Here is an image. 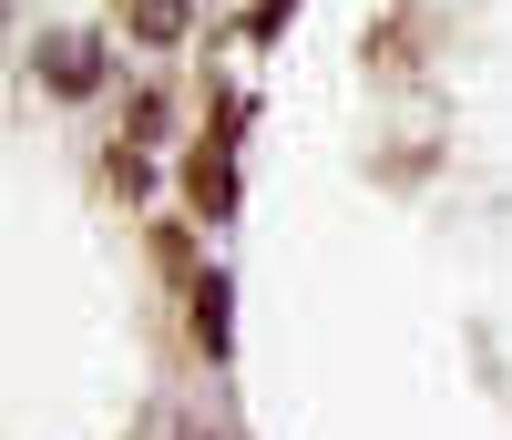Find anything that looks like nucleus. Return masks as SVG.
<instances>
[{"instance_id":"1","label":"nucleus","mask_w":512,"mask_h":440,"mask_svg":"<svg viewBox=\"0 0 512 440\" xmlns=\"http://www.w3.org/2000/svg\"><path fill=\"white\" fill-rule=\"evenodd\" d=\"M185 195H195V215H226V205H236V164H226V144H205V154L185 164Z\"/></svg>"},{"instance_id":"2","label":"nucleus","mask_w":512,"mask_h":440,"mask_svg":"<svg viewBox=\"0 0 512 440\" xmlns=\"http://www.w3.org/2000/svg\"><path fill=\"white\" fill-rule=\"evenodd\" d=\"M41 72H52L62 93H93V72H103V62H93V41H72V31H62L52 52H41Z\"/></svg>"},{"instance_id":"3","label":"nucleus","mask_w":512,"mask_h":440,"mask_svg":"<svg viewBox=\"0 0 512 440\" xmlns=\"http://www.w3.org/2000/svg\"><path fill=\"white\" fill-rule=\"evenodd\" d=\"M134 31L144 41H185V0H134Z\"/></svg>"},{"instance_id":"4","label":"nucleus","mask_w":512,"mask_h":440,"mask_svg":"<svg viewBox=\"0 0 512 440\" xmlns=\"http://www.w3.org/2000/svg\"><path fill=\"white\" fill-rule=\"evenodd\" d=\"M195 328H205V348H226V287H216V277L195 287Z\"/></svg>"},{"instance_id":"5","label":"nucleus","mask_w":512,"mask_h":440,"mask_svg":"<svg viewBox=\"0 0 512 440\" xmlns=\"http://www.w3.org/2000/svg\"><path fill=\"white\" fill-rule=\"evenodd\" d=\"M277 21H287V0H256V41H277Z\"/></svg>"}]
</instances>
